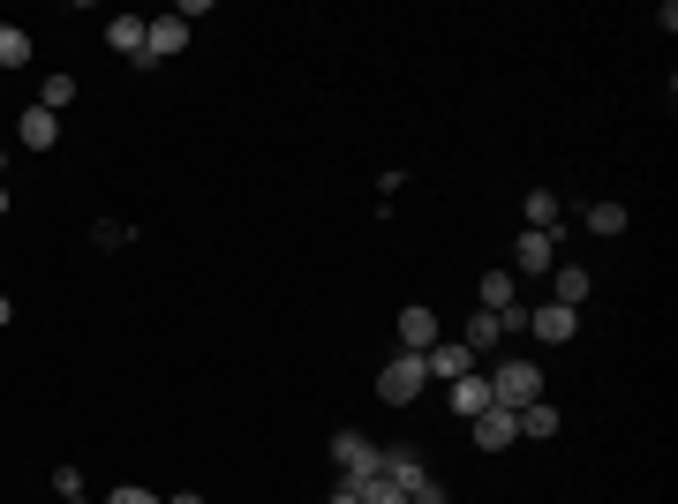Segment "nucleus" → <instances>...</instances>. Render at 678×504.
<instances>
[{
	"instance_id": "nucleus-14",
	"label": "nucleus",
	"mask_w": 678,
	"mask_h": 504,
	"mask_svg": "<svg viewBox=\"0 0 678 504\" xmlns=\"http://www.w3.org/2000/svg\"><path fill=\"white\" fill-rule=\"evenodd\" d=\"M106 46H114L121 61H143V15H114V23H106Z\"/></svg>"
},
{
	"instance_id": "nucleus-16",
	"label": "nucleus",
	"mask_w": 678,
	"mask_h": 504,
	"mask_svg": "<svg viewBox=\"0 0 678 504\" xmlns=\"http://www.w3.org/2000/svg\"><path fill=\"white\" fill-rule=\"evenodd\" d=\"M521 211H528V234H558V219H565V203H558L550 189H528Z\"/></svg>"
},
{
	"instance_id": "nucleus-18",
	"label": "nucleus",
	"mask_w": 678,
	"mask_h": 504,
	"mask_svg": "<svg viewBox=\"0 0 678 504\" xmlns=\"http://www.w3.org/2000/svg\"><path fill=\"white\" fill-rule=\"evenodd\" d=\"M513 422H521V437H558V407H550V399H536V407H521V414H513Z\"/></svg>"
},
{
	"instance_id": "nucleus-10",
	"label": "nucleus",
	"mask_w": 678,
	"mask_h": 504,
	"mask_svg": "<svg viewBox=\"0 0 678 504\" xmlns=\"http://www.w3.org/2000/svg\"><path fill=\"white\" fill-rule=\"evenodd\" d=\"M475 309H490V316H513V309H521V286H513V271H482V294H475Z\"/></svg>"
},
{
	"instance_id": "nucleus-29",
	"label": "nucleus",
	"mask_w": 678,
	"mask_h": 504,
	"mask_svg": "<svg viewBox=\"0 0 678 504\" xmlns=\"http://www.w3.org/2000/svg\"><path fill=\"white\" fill-rule=\"evenodd\" d=\"M68 504H83V497H68Z\"/></svg>"
},
{
	"instance_id": "nucleus-2",
	"label": "nucleus",
	"mask_w": 678,
	"mask_h": 504,
	"mask_svg": "<svg viewBox=\"0 0 678 504\" xmlns=\"http://www.w3.org/2000/svg\"><path fill=\"white\" fill-rule=\"evenodd\" d=\"M332 459H339V482H347V490L377 482V467H385V452L362 437V430H339V437H332Z\"/></svg>"
},
{
	"instance_id": "nucleus-27",
	"label": "nucleus",
	"mask_w": 678,
	"mask_h": 504,
	"mask_svg": "<svg viewBox=\"0 0 678 504\" xmlns=\"http://www.w3.org/2000/svg\"><path fill=\"white\" fill-rule=\"evenodd\" d=\"M8 316H15V309H8V294H0V324H8Z\"/></svg>"
},
{
	"instance_id": "nucleus-22",
	"label": "nucleus",
	"mask_w": 678,
	"mask_h": 504,
	"mask_svg": "<svg viewBox=\"0 0 678 504\" xmlns=\"http://www.w3.org/2000/svg\"><path fill=\"white\" fill-rule=\"evenodd\" d=\"M407 504H453V497H445V482H437V474H422V482L407 490Z\"/></svg>"
},
{
	"instance_id": "nucleus-13",
	"label": "nucleus",
	"mask_w": 678,
	"mask_h": 504,
	"mask_svg": "<svg viewBox=\"0 0 678 504\" xmlns=\"http://www.w3.org/2000/svg\"><path fill=\"white\" fill-rule=\"evenodd\" d=\"M498 339H505V316H490V309H475L468 324H460V347H468L475 362H482V354H490Z\"/></svg>"
},
{
	"instance_id": "nucleus-6",
	"label": "nucleus",
	"mask_w": 678,
	"mask_h": 504,
	"mask_svg": "<svg viewBox=\"0 0 678 504\" xmlns=\"http://www.w3.org/2000/svg\"><path fill=\"white\" fill-rule=\"evenodd\" d=\"M528 331H536L542 347H565V339L581 331V309H558V302H536V309H528Z\"/></svg>"
},
{
	"instance_id": "nucleus-3",
	"label": "nucleus",
	"mask_w": 678,
	"mask_h": 504,
	"mask_svg": "<svg viewBox=\"0 0 678 504\" xmlns=\"http://www.w3.org/2000/svg\"><path fill=\"white\" fill-rule=\"evenodd\" d=\"M422 384H430L422 354H393V362L377 370V399H385V407H414V399H422Z\"/></svg>"
},
{
	"instance_id": "nucleus-1",
	"label": "nucleus",
	"mask_w": 678,
	"mask_h": 504,
	"mask_svg": "<svg viewBox=\"0 0 678 504\" xmlns=\"http://www.w3.org/2000/svg\"><path fill=\"white\" fill-rule=\"evenodd\" d=\"M536 399H542V370H536V362H521V354H513V362H498V370H490V407L521 414V407H536Z\"/></svg>"
},
{
	"instance_id": "nucleus-25",
	"label": "nucleus",
	"mask_w": 678,
	"mask_h": 504,
	"mask_svg": "<svg viewBox=\"0 0 678 504\" xmlns=\"http://www.w3.org/2000/svg\"><path fill=\"white\" fill-rule=\"evenodd\" d=\"M325 504H362V497H354V490H347V482H339V490H332V497H325Z\"/></svg>"
},
{
	"instance_id": "nucleus-8",
	"label": "nucleus",
	"mask_w": 678,
	"mask_h": 504,
	"mask_svg": "<svg viewBox=\"0 0 678 504\" xmlns=\"http://www.w3.org/2000/svg\"><path fill=\"white\" fill-rule=\"evenodd\" d=\"M445 407H453L460 422H475V414L490 407V377H482V370H468V377H453V391H445Z\"/></svg>"
},
{
	"instance_id": "nucleus-7",
	"label": "nucleus",
	"mask_w": 678,
	"mask_h": 504,
	"mask_svg": "<svg viewBox=\"0 0 678 504\" xmlns=\"http://www.w3.org/2000/svg\"><path fill=\"white\" fill-rule=\"evenodd\" d=\"M422 370H430V384H453V377H468V370H475V354L460 347V339H437V347L422 354Z\"/></svg>"
},
{
	"instance_id": "nucleus-28",
	"label": "nucleus",
	"mask_w": 678,
	"mask_h": 504,
	"mask_svg": "<svg viewBox=\"0 0 678 504\" xmlns=\"http://www.w3.org/2000/svg\"><path fill=\"white\" fill-rule=\"evenodd\" d=\"M166 504H203V497H166Z\"/></svg>"
},
{
	"instance_id": "nucleus-9",
	"label": "nucleus",
	"mask_w": 678,
	"mask_h": 504,
	"mask_svg": "<svg viewBox=\"0 0 678 504\" xmlns=\"http://www.w3.org/2000/svg\"><path fill=\"white\" fill-rule=\"evenodd\" d=\"M475 444H482V452H505V444H521V422H513L505 407H482V414H475Z\"/></svg>"
},
{
	"instance_id": "nucleus-24",
	"label": "nucleus",
	"mask_w": 678,
	"mask_h": 504,
	"mask_svg": "<svg viewBox=\"0 0 678 504\" xmlns=\"http://www.w3.org/2000/svg\"><path fill=\"white\" fill-rule=\"evenodd\" d=\"M106 504H166V497H151V490H136V482H121V490H114Z\"/></svg>"
},
{
	"instance_id": "nucleus-11",
	"label": "nucleus",
	"mask_w": 678,
	"mask_h": 504,
	"mask_svg": "<svg viewBox=\"0 0 678 504\" xmlns=\"http://www.w3.org/2000/svg\"><path fill=\"white\" fill-rule=\"evenodd\" d=\"M550 263H558V234H521V242H513V271H550Z\"/></svg>"
},
{
	"instance_id": "nucleus-5",
	"label": "nucleus",
	"mask_w": 678,
	"mask_h": 504,
	"mask_svg": "<svg viewBox=\"0 0 678 504\" xmlns=\"http://www.w3.org/2000/svg\"><path fill=\"white\" fill-rule=\"evenodd\" d=\"M393 331H400V354H430V347L445 339V331H437V316L422 309V302H407V309L393 316Z\"/></svg>"
},
{
	"instance_id": "nucleus-15",
	"label": "nucleus",
	"mask_w": 678,
	"mask_h": 504,
	"mask_svg": "<svg viewBox=\"0 0 678 504\" xmlns=\"http://www.w3.org/2000/svg\"><path fill=\"white\" fill-rule=\"evenodd\" d=\"M15 136H23L31 151H46V143H61V114H46V106H31V114L15 121Z\"/></svg>"
},
{
	"instance_id": "nucleus-26",
	"label": "nucleus",
	"mask_w": 678,
	"mask_h": 504,
	"mask_svg": "<svg viewBox=\"0 0 678 504\" xmlns=\"http://www.w3.org/2000/svg\"><path fill=\"white\" fill-rule=\"evenodd\" d=\"M0 219H8V181H0Z\"/></svg>"
},
{
	"instance_id": "nucleus-17",
	"label": "nucleus",
	"mask_w": 678,
	"mask_h": 504,
	"mask_svg": "<svg viewBox=\"0 0 678 504\" xmlns=\"http://www.w3.org/2000/svg\"><path fill=\"white\" fill-rule=\"evenodd\" d=\"M581 226H588L596 242H610V234H626V203H588V211H581Z\"/></svg>"
},
{
	"instance_id": "nucleus-23",
	"label": "nucleus",
	"mask_w": 678,
	"mask_h": 504,
	"mask_svg": "<svg viewBox=\"0 0 678 504\" xmlns=\"http://www.w3.org/2000/svg\"><path fill=\"white\" fill-rule=\"evenodd\" d=\"M54 497H61V504L83 497V474H75V467H61V474H54Z\"/></svg>"
},
{
	"instance_id": "nucleus-19",
	"label": "nucleus",
	"mask_w": 678,
	"mask_h": 504,
	"mask_svg": "<svg viewBox=\"0 0 678 504\" xmlns=\"http://www.w3.org/2000/svg\"><path fill=\"white\" fill-rule=\"evenodd\" d=\"M31 61V31L23 23H0V68H23Z\"/></svg>"
},
{
	"instance_id": "nucleus-4",
	"label": "nucleus",
	"mask_w": 678,
	"mask_h": 504,
	"mask_svg": "<svg viewBox=\"0 0 678 504\" xmlns=\"http://www.w3.org/2000/svg\"><path fill=\"white\" fill-rule=\"evenodd\" d=\"M182 46H189V23H182V15H143V68L174 61Z\"/></svg>"
},
{
	"instance_id": "nucleus-20",
	"label": "nucleus",
	"mask_w": 678,
	"mask_h": 504,
	"mask_svg": "<svg viewBox=\"0 0 678 504\" xmlns=\"http://www.w3.org/2000/svg\"><path fill=\"white\" fill-rule=\"evenodd\" d=\"M38 106H46V114H68V106H75V75H46V83H38Z\"/></svg>"
},
{
	"instance_id": "nucleus-21",
	"label": "nucleus",
	"mask_w": 678,
	"mask_h": 504,
	"mask_svg": "<svg viewBox=\"0 0 678 504\" xmlns=\"http://www.w3.org/2000/svg\"><path fill=\"white\" fill-rule=\"evenodd\" d=\"M354 497H362V504H407V490H400V482H385V474H377V482H362Z\"/></svg>"
},
{
	"instance_id": "nucleus-12",
	"label": "nucleus",
	"mask_w": 678,
	"mask_h": 504,
	"mask_svg": "<svg viewBox=\"0 0 678 504\" xmlns=\"http://www.w3.org/2000/svg\"><path fill=\"white\" fill-rule=\"evenodd\" d=\"M550 302H558V309H581V302H588V271H581V263H550Z\"/></svg>"
}]
</instances>
